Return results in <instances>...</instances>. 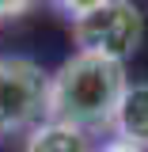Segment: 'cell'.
Returning <instances> with one entry per match:
<instances>
[{"label": "cell", "mask_w": 148, "mask_h": 152, "mask_svg": "<svg viewBox=\"0 0 148 152\" xmlns=\"http://www.w3.org/2000/svg\"><path fill=\"white\" fill-rule=\"evenodd\" d=\"M125 88H129V76L122 61L72 53L69 61H61L57 72H50L46 122H61L80 133L110 129L125 99Z\"/></svg>", "instance_id": "obj_1"}, {"label": "cell", "mask_w": 148, "mask_h": 152, "mask_svg": "<svg viewBox=\"0 0 148 152\" xmlns=\"http://www.w3.org/2000/svg\"><path fill=\"white\" fill-rule=\"evenodd\" d=\"M50 72L31 57H0V137L31 133L46 122Z\"/></svg>", "instance_id": "obj_2"}, {"label": "cell", "mask_w": 148, "mask_h": 152, "mask_svg": "<svg viewBox=\"0 0 148 152\" xmlns=\"http://www.w3.org/2000/svg\"><path fill=\"white\" fill-rule=\"evenodd\" d=\"M141 34H144V19H141L133 0H110L95 15L72 23L76 53L106 57V61H122V65L141 46Z\"/></svg>", "instance_id": "obj_3"}, {"label": "cell", "mask_w": 148, "mask_h": 152, "mask_svg": "<svg viewBox=\"0 0 148 152\" xmlns=\"http://www.w3.org/2000/svg\"><path fill=\"white\" fill-rule=\"evenodd\" d=\"M114 129L129 145L148 148V84H129L125 88V99H122L118 118H114Z\"/></svg>", "instance_id": "obj_4"}, {"label": "cell", "mask_w": 148, "mask_h": 152, "mask_svg": "<svg viewBox=\"0 0 148 152\" xmlns=\"http://www.w3.org/2000/svg\"><path fill=\"white\" fill-rule=\"evenodd\" d=\"M23 152H95V148L87 141V133L61 126V122H42L38 129H31Z\"/></svg>", "instance_id": "obj_5"}, {"label": "cell", "mask_w": 148, "mask_h": 152, "mask_svg": "<svg viewBox=\"0 0 148 152\" xmlns=\"http://www.w3.org/2000/svg\"><path fill=\"white\" fill-rule=\"evenodd\" d=\"M106 4H110V0H53V8L69 19V23H80V19L95 15V12L106 8Z\"/></svg>", "instance_id": "obj_6"}, {"label": "cell", "mask_w": 148, "mask_h": 152, "mask_svg": "<svg viewBox=\"0 0 148 152\" xmlns=\"http://www.w3.org/2000/svg\"><path fill=\"white\" fill-rule=\"evenodd\" d=\"M38 0H0V19H15L23 12H31Z\"/></svg>", "instance_id": "obj_7"}]
</instances>
